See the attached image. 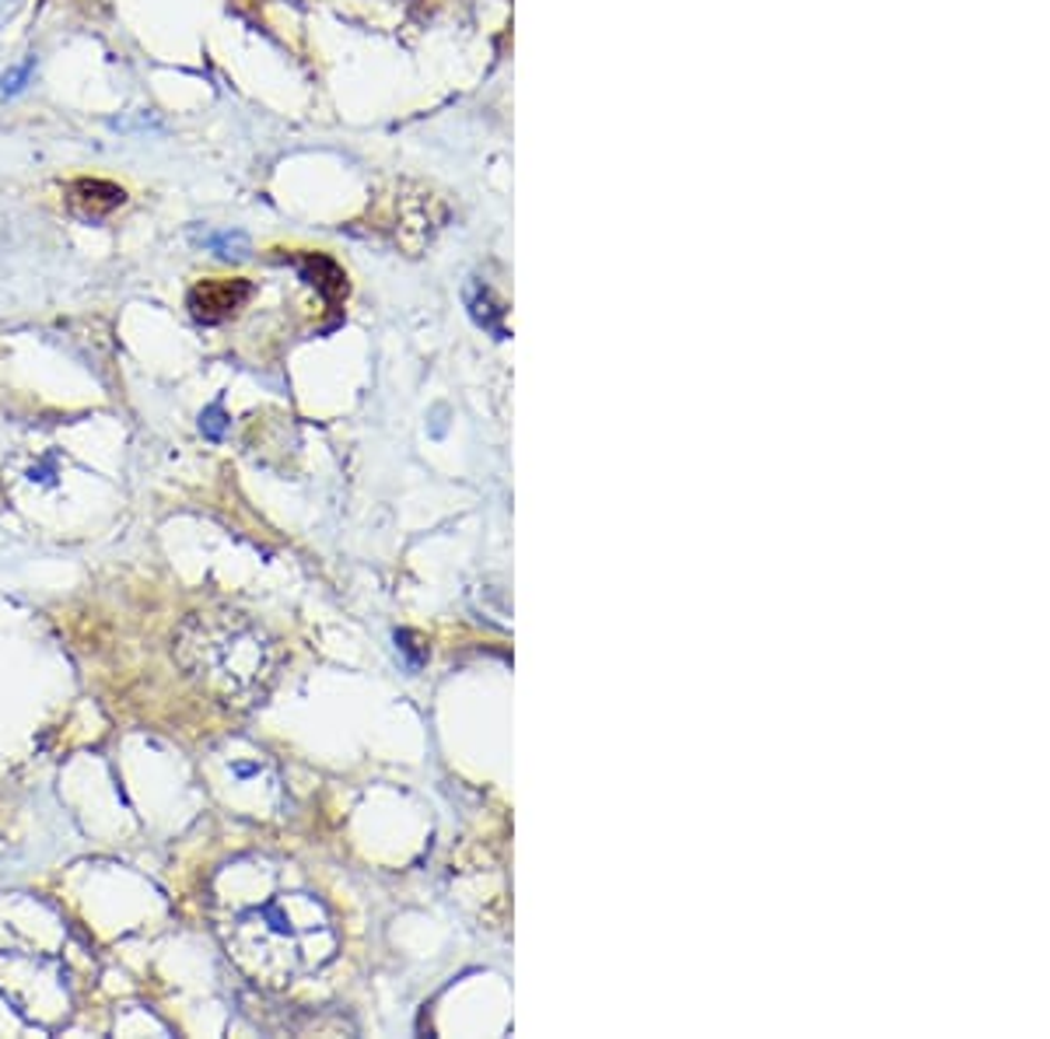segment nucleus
<instances>
[{"label": "nucleus", "mask_w": 1050, "mask_h": 1039, "mask_svg": "<svg viewBox=\"0 0 1050 1039\" xmlns=\"http://www.w3.org/2000/svg\"><path fill=\"white\" fill-rule=\"evenodd\" d=\"M214 928L242 973L262 987H291L319 973L340 949V934L319 892L291 882V864L238 858L210 892Z\"/></svg>", "instance_id": "nucleus-1"}, {"label": "nucleus", "mask_w": 1050, "mask_h": 1039, "mask_svg": "<svg viewBox=\"0 0 1050 1039\" xmlns=\"http://www.w3.org/2000/svg\"><path fill=\"white\" fill-rule=\"evenodd\" d=\"M274 641L242 613H194L176 634V662L221 704H256L274 680Z\"/></svg>", "instance_id": "nucleus-2"}, {"label": "nucleus", "mask_w": 1050, "mask_h": 1039, "mask_svg": "<svg viewBox=\"0 0 1050 1039\" xmlns=\"http://www.w3.org/2000/svg\"><path fill=\"white\" fill-rule=\"evenodd\" d=\"M249 295H252L249 280H200L194 291H189L186 305L197 323L218 326L228 316H235V311L249 301Z\"/></svg>", "instance_id": "nucleus-3"}, {"label": "nucleus", "mask_w": 1050, "mask_h": 1039, "mask_svg": "<svg viewBox=\"0 0 1050 1039\" xmlns=\"http://www.w3.org/2000/svg\"><path fill=\"white\" fill-rule=\"evenodd\" d=\"M70 207H75L78 217L85 221H99V217L112 214L116 207L127 204V192L119 189L116 182H106V179H78L70 182Z\"/></svg>", "instance_id": "nucleus-4"}, {"label": "nucleus", "mask_w": 1050, "mask_h": 1039, "mask_svg": "<svg viewBox=\"0 0 1050 1039\" xmlns=\"http://www.w3.org/2000/svg\"><path fill=\"white\" fill-rule=\"evenodd\" d=\"M301 270H305L308 280L319 284L326 295H344V291H347L344 274L337 270V263L326 259V256H308V259L301 263Z\"/></svg>", "instance_id": "nucleus-5"}, {"label": "nucleus", "mask_w": 1050, "mask_h": 1039, "mask_svg": "<svg viewBox=\"0 0 1050 1039\" xmlns=\"http://www.w3.org/2000/svg\"><path fill=\"white\" fill-rule=\"evenodd\" d=\"M200 241L210 253H218L221 259H246L249 256V238L242 231H207V235H200Z\"/></svg>", "instance_id": "nucleus-6"}, {"label": "nucleus", "mask_w": 1050, "mask_h": 1039, "mask_svg": "<svg viewBox=\"0 0 1050 1039\" xmlns=\"http://www.w3.org/2000/svg\"><path fill=\"white\" fill-rule=\"evenodd\" d=\"M200 427H204V434L207 438H225V431H228V420H225V414H221V406H210L207 414L200 417Z\"/></svg>", "instance_id": "nucleus-7"}, {"label": "nucleus", "mask_w": 1050, "mask_h": 1039, "mask_svg": "<svg viewBox=\"0 0 1050 1039\" xmlns=\"http://www.w3.org/2000/svg\"><path fill=\"white\" fill-rule=\"evenodd\" d=\"M32 67H36V60H26V63H21V67H14V70H8V75H4V78H0V88H4L8 95H14V91L21 88V81H26V78H29V70H32Z\"/></svg>", "instance_id": "nucleus-8"}]
</instances>
